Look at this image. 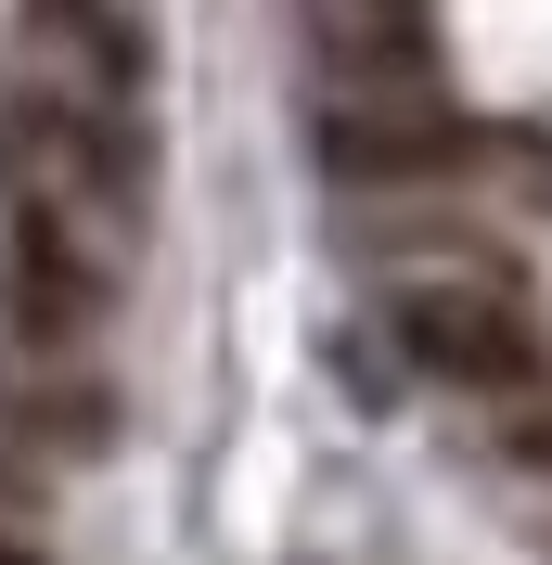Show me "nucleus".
Returning <instances> with one entry per match:
<instances>
[{
    "label": "nucleus",
    "instance_id": "f257e3e1",
    "mask_svg": "<svg viewBox=\"0 0 552 565\" xmlns=\"http://www.w3.org/2000/svg\"><path fill=\"white\" fill-rule=\"evenodd\" d=\"M399 360L412 373H437V386H463V398H514V386H540V321H527V296L501 270H437V282H399Z\"/></svg>",
    "mask_w": 552,
    "mask_h": 565
},
{
    "label": "nucleus",
    "instance_id": "f03ea898",
    "mask_svg": "<svg viewBox=\"0 0 552 565\" xmlns=\"http://www.w3.org/2000/svg\"><path fill=\"white\" fill-rule=\"evenodd\" d=\"M0 282H13V321L39 348H77L91 321L116 309V257L91 206H52V193H13V245H0Z\"/></svg>",
    "mask_w": 552,
    "mask_h": 565
},
{
    "label": "nucleus",
    "instance_id": "7ed1b4c3",
    "mask_svg": "<svg viewBox=\"0 0 552 565\" xmlns=\"http://www.w3.org/2000/svg\"><path fill=\"white\" fill-rule=\"evenodd\" d=\"M0 180H13V193H52V206L116 218V206H129V180H141V154H129V129H116L104 104H77V90H26V104H0Z\"/></svg>",
    "mask_w": 552,
    "mask_h": 565
},
{
    "label": "nucleus",
    "instance_id": "20e7f679",
    "mask_svg": "<svg viewBox=\"0 0 552 565\" xmlns=\"http://www.w3.org/2000/svg\"><path fill=\"white\" fill-rule=\"evenodd\" d=\"M463 154H476V129L449 104H424V90H347L321 116V168L335 180H449Z\"/></svg>",
    "mask_w": 552,
    "mask_h": 565
},
{
    "label": "nucleus",
    "instance_id": "39448f33",
    "mask_svg": "<svg viewBox=\"0 0 552 565\" xmlns=\"http://www.w3.org/2000/svg\"><path fill=\"white\" fill-rule=\"evenodd\" d=\"M104 424H116V398L91 386V373H26V386L0 398V437H13L26 462H91Z\"/></svg>",
    "mask_w": 552,
    "mask_h": 565
},
{
    "label": "nucleus",
    "instance_id": "423d86ee",
    "mask_svg": "<svg viewBox=\"0 0 552 565\" xmlns=\"http://www.w3.org/2000/svg\"><path fill=\"white\" fill-rule=\"evenodd\" d=\"M0 565H52V553H39V527H0Z\"/></svg>",
    "mask_w": 552,
    "mask_h": 565
}]
</instances>
